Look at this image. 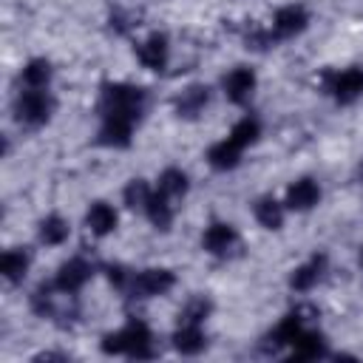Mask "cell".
Instances as JSON below:
<instances>
[{
  "label": "cell",
  "mask_w": 363,
  "mask_h": 363,
  "mask_svg": "<svg viewBox=\"0 0 363 363\" xmlns=\"http://www.w3.org/2000/svg\"><path fill=\"white\" fill-rule=\"evenodd\" d=\"M136 57H139V62H142L145 68H150V71H162V68L167 65V57H170L167 37L159 34V31H153V34L136 48Z\"/></svg>",
  "instance_id": "cell-7"
},
{
  "label": "cell",
  "mask_w": 363,
  "mask_h": 363,
  "mask_svg": "<svg viewBox=\"0 0 363 363\" xmlns=\"http://www.w3.org/2000/svg\"><path fill=\"white\" fill-rule=\"evenodd\" d=\"M91 272H94V269H91V264H88L85 258H71V261H65V264L60 267L54 286H57L60 292L71 295V292L82 289V284L91 278Z\"/></svg>",
  "instance_id": "cell-6"
},
{
  "label": "cell",
  "mask_w": 363,
  "mask_h": 363,
  "mask_svg": "<svg viewBox=\"0 0 363 363\" xmlns=\"http://www.w3.org/2000/svg\"><path fill=\"white\" fill-rule=\"evenodd\" d=\"M241 150H244V147H238V145L227 136V139L216 142V145L207 150V162H210L213 170H233V167L238 164V159H241Z\"/></svg>",
  "instance_id": "cell-16"
},
{
  "label": "cell",
  "mask_w": 363,
  "mask_h": 363,
  "mask_svg": "<svg viewBox=\"0 0 363 363\" xmlns=\"http://www.w3.org/2000/svg\"><path fill=\"white\" fill-rule=\"evenodd\" d=\"M323 269H326V255H312L306 264H301V267L289 275V286L298 289V292H306V289H312V286L320 281Z\"/></svg>",
  "instance_id": "cell-13"
},
{
  "label": "cell",
  "mask_w": 363,
  "mask_h": 363,
  "mask_svg": "<svg viewBox=\"0 0 363 363\" xmlns=\"http://www.w3.org/2000/svg\"><path fill=\"white\" fill-rule=\"evenodd\" d=\"M130 119H119V116H102V128H99V142L102 145H113V147H128L130 145V133H133Z\"/></svg>",
  "instance_id": "cell-12"
},
{
  "label": "cell",
  "mask_w": 363,
  "mask_h": 363,
  "mask_svg": "<svg viewBox=\"0 0 363 363\" xmlns=\"http://www.w3.org/2000/svg\"><path fill=\"white\" fill-rule=\"evenodd\" d=\"M207 315H210V301H204V298H193V301L182 309L179 323H196V326H201Z\"/></svg>",
  "instance_id": "cell-28"
},
{
  "label": "cell",
  "mask_w": 363,
  "mask_h": 363,
  "mask_svg": "<svg viewBox=\"0 0 363 363\" xmlns=\"http://www.w3.org/2000/svg\"><path fill=\"white\" fill-rule=\"evenodd\" d=\"M360 176H363V164H360Z\"/></svg>",
  "instance_id": "cell-31"
},
{
  "label": "cell",
  "mask_w": 363,
  "mask_h": 363,
  "mask_svg": "<svg viewBox=\"0 0 363 363\" xmlns=\"http://www.w3.org/2000/svg\"><path fill=\"white\" fill-rule=\"evenodd\" d=\"M252 91H255V74H252V68L238 65V68H233V71L224 77V94H227L230 102L244 105V102L252 96Z\"/></svg>",
  "instance_id": "cell-8"
},
{
  "label": "cell",
  "mask_w": 363,
  "mask_h": 363,
  "mask_svg": "<svg viewBox=\"0 0 363 363\" xmlns=\"http://www.w3.org/2000/svg\"><path fill=\"white\" fill-rule=\"evenodd\" d=\"M204 332H201V326H196V323H182L179 329H176V335H173V346L182 352V354H199L201 349H204Z\"/></svg>",
  "instance_id": "cell-19"
},
{
  "label": "cell",
  "mask_w": 363,
  "mask_h": 363,
  "mask_svg": "<svg viewBox=\"0 0 363 363\" xmlns=\"http://www.w3.org/2000/svg\"><path fill=\"white\" fill-rule=\"evenodd\" d=\"M318 201H320V187H318L315 179H298L286 190V207L289 210L303 213V210H312Z\"/></svg>",
  "instance_id": "cell-11"
},
{
  "label": "cell",
  "mask_w": 363,
  "mask_h": 363,
  "mask_svg": "<svg viewBox=\"0 0 363 363\" xmlns=\"http://www.w3.org/2000/svg\"><path fill=\"white\" fill-rule=\"evenodd\" d=\"M159 193H164L167 199H182L187 193V173L179 167H167L159 176Z\"/></svg>",
  "instance_id": "cell-22"
},
{
  "label": "cell",
  "mask_w": 363,
  "mask_h": 363,
  "mask_svg": "<svg viewBox=\"0 0 363 363\" xmlns=\"http://www.w3.org/2000/svg\"><path fill=\"white\" fill-rule=\"evenodd\" d=\"M147 199H150V187H147V182H142V179L128 182V187H125V204H128V207H133V210H136V207L145 210Z\"/></svg>",
  "instance_id": "cell-27"
},
{
  "label": "cell",
  "mask_w": 363,
  "mask_h": 363,
  "mask_svg": "<svg viewBox=\"0 0 363 363\" xmlns=\"http://www.w3.org/2000/svg\"><path fill=\"white\" fill-rule=\"evenodd\" d=\"M145 213H147L150 224L159 227V230H167L170 221H173V207H170V199L164 193H150V199L145 204Z\"/></svg>",
  "instance_id": "cell-21"
},
{
  "label": "cell",
  "mask_w": 363,
  "mask_h": 363,
  "mask_svg": "<svg viewBox=\"0 0 363 363\" xmlns=\"http://www.w3.org/2000/svg\"><path fill=\"white\" fill-rule=\"evenodd\" d=\"M323 354H326V343H323V337H320L318 332L303 329V332L292 340V357H295V360H318V357H323Z\"/></svg>",
  "instance_id": "cell-18"
},
{
  "label": "cell",
  "mask_w": 363,
  "mask_h": 363,
  "mask_svg": "<svg viewBox=\"0 0 363 363\" xmlns=\"http://www.w3.org/2000/svg\"><path fill=\"white\" fill-rule=\"evenodd\" d=\"M173 284H176V278L170 269H142L139 275L130 278L128 292H130V298H153V295H164Z\"/></svg>",
  "instance_id": "cell-4"
},
{
  "label": "cell",
  "mask_w": 363,
  "mask_h": 363,
  "mask_svg": "<svg viewBox=\"0 0 363 363\" xmlns=\"http://www.w3.org/2000/svg\"><path fill=\"white\" fill-rule=\"evenodd\" d=\"M258 136H261V125H258L255 119H250V116H244L241 122H235V125H233V130H230V139H233L238 147L252 145Z\"/></svg>",
  "instance_id": "cell-26"
},
{
  "label": "cell",
  "mask_w": 363,
  "mask_h": 363,
  "mask_svg": "<svg viewBox=\"0 0 363 363\" xmlns=\"http://www.w3.org/2000/svg\"><path fill=\"white\" fill-rule=\"evenodd\" d=\"M51 111H54V99L43 88H28L14 102V113L26 125H43V122H48L51 119Z\"/></svg>",
  "instance_id": "cell-3"
},
{
  "label": "cell",
  "mask_w": 363,
  "mask_h": 363,
  "mask_svg": "<svg viewBox=\"0 0 363 363\" xmlns=\"http://www.w3.org/2000/svg\"><path fill=\"white\" fill-rule=\"evenodd\" d=\"M303 315H306V309H295V312H289V315L269 332L267 340H269L272 346H292V340L303 332V320H306Z\"/></svg>",
  "instance_id": "cell-14"
},
{
  "label": "cell",
  "mask_w": 363,
  "mask_h": 363,
  "mask_svg": "<svg viewBox=\"0 0 363 363\" xmlns=\"http://www.w3.org/2000/svg\"><path fill=\"white\" fill-rule=\"evenodd\" d=\"M28 269V252L26 250H6L0 258V272L9 284H20Z\"/></svg>",
  "instance_id": "cell-20"
},
{
  "label": "cell",
  "mask_w": 363,
  "mask_h": 363,
  "mask_svg": "<svg viewBox=\"0 0 363 363\" xmlns=\"http://www.w3.org/2000/svg\"><path fill=\"white\" fill-rule=\"evenodd\" d=\"M48 79H51V65H48V60H31V62H26V68H23V82H26L28 88H45Z\"/></svg>",
  "instance_id": "cell-25"
},
{
  "label": "cell",
  "mask_w": 363,
  "mask_h": 363,
  "mask_svg": "<svg viewBox=\"0 0 363 363\" xmlns=\"http://www.w3.org/2000/svg\"><path fill=\"white\" fill-rule=\"evenodd\" d=\"M145 102H147L145 88L128 85V82H108L102 88L99 111H102V116H119V119L139 122V116L145 111Z\"/></svg>",
  "instance_id": "cell-1"
},
{
  "label": "cell",
  "mask_w": 363,
  "mask_h": 363,
  "mask_svg": "<svg viewBox=\"0 0 363 363\" xmlns=\"http://www.w3.org/2000/svg\"><path fill=\"white\" fill-rule=\"evenodd\" d=\"M360 264H363V250H360Z\"/></svg>",
  "instance_id": "cell-30"
},
{
  "label": "cell",
  "mask_w": 363,
  "mask_h": 363,
  "mask_svg": "<svg viewBox=\"0 0 363 363\" xmlns=\"http://www.w3.org/2000/svg\"><path fill=\"white\" fill-rule=\"evenodd\" d=\"M201 244H204V250H207L210 255H227V252H230V250L238 244V235H235L233 224L216 221V224H210V227L204 230Z\"/></svg>",
  "instance_id": "cell-10"
},
{
  "label": "cell",
  "mask_w": 363,
  "mask_h": 363,
  "mask_svg": "<svg viewBox=\"0 0 363 363\" xmlns=\"http://www.w3.org/2000/svg\"><path fill=\"white\" fill-rule=\"evenodd\" d=\"M68 233H71V227L62 216H48L40 221V241H45V244H62L68 238Z\"/></svg>",
  "instance_id": "cell-24"
},
{
  "label": "cell",
  "mask_w": 363,
  "mask_h": 363,
  "mask_svg": "<svg viewBox=\"0 0 363 363\" xmlns=\"http://www.w3.org/2000/svg\"><path fill=\"white\" fill-rule=\"evenodd\" d=\"M102 352H105V354H130V357H136V360L153 357V349H150V329H147L142 320H130L125 329H119V332L102 337Z\"/></svg>",
  "instance_id": "cell-2"
},
{
  "label": "cell",
  "mask_w": 363,
  "mask_h": 363,
  "mask_svg": "<svg viewBox=\"0 0 363 363\" xmlns=\"http://www.w3.org/2000/svg\"><path fill=\"white\" fill-rule=\"evenodd\" d=\"M255 218H258V224L261 227H267V230H278L281 224H284V207L275 201V199H258L255 201Z\"/></svg>",
  "instance_id": "cell-23"
},
{
  "label": "cell",
  "mask_w": 363,
  "mask_h": 363,
  "mask_svg": "<svg viewBox=\"0 0 363 363\" xmlns=\"http://www.w3.org/2000/svg\"><path fill=\"white\" fill-rule=\"evenodd\" d=\"M85 224H88V230H91L94 235H108V233L116 227V210H113L111 204H105V201H96V204L88 207Z\"/></svg>",
  "instance_id": "cell-17"
},
{
  "label": "cell",
  "mask_w": 363,
  "mask_h": 363,
  "mask_svg": "<svg viewBox=\"0 0 363 363\" xmlns=\"http://www.w3.org/2000/svg\"><path fill=\"white\" fill-rule=\"evenodd\" d=\"M207 99H210L207 85H190V88H184L182 96L176 99V113L184 116V119H196V116L204 111Z\"/></svg>",
  "instance_id": "cell-15"
},
{
  "label": "cell",
  "mask_w": 363,
  "mask_h": 363,
  "mask_svg": "<svg viewBox=\"0 0 363 363\" xmlns=\"http://www.w3.org/2000/svg\"><path fill=\"white\" fill-rule=\"evenodd\" d=\"M130 278H133V275H128V269H125V267H119V264H113V267H108V281H111L113 286H119V289H125V286L130 284Z\"/></svg>",
  "instance_id": "cell-29"
},
{
  "label": "cell",
  "mask_w": 363,
  "mask_h": 363,
  "mask_svg": "<svg viewBox=\"0 0 363 363\" xmlns=\"http://www.w3.org/2000/svg\"><path fill=\"white\" fill-rule=\"evenodd\" d=\"M306 23H309V14L303 6H284L272 17V31L275 37H295L306 28Z\"/></svg>",
  "instance_id": "cell-9"
},
{
  "label": "cell",
  "mask_w": 363,
  "mask_h": 363,
  "mask_svg": "<svg viewBox=\"0 0 363 363\" xmlns=\"http://www.w3.org/2000/svg\"><path fill=\"white\" fill-rule=\"evenodd\" d=\"M329 91L340 105L354 102L363 94V68H346V71L335 74L329 82Z\"/></svg>",
  "instance_id": "cell-5"
}]
</instances>
